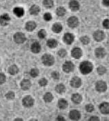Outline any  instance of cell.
Wrapping results in <instances>:
<instances>
[{
    "label": "cell",
    "instance_id": "7bdbcfd3",
    "mask_svg": "<svg viewBox=\"0 0 109 121\" xmlns=\"http://www.w3.org/2000/svg\"><path fill=\"white\" fill-rule=\"evenodd\" d=\"M103 4L106 7L109 6V0H103Z\"/></svg>",
    "mask_w": 109,
    "mask_h": 121
},
{
    "label": "cell",
    "instance_id": "ab89813d",
    "mask_svg": "<svg viewBox=\"0 0 109 121\" xmlns=\"http://www.w3.org/2000/svg\"><path fill=\"white\" fill-rule=\"evenodd\" d=\"M5 80H6V78H5V75L4 73H0V84L5 82Z\"/></svg>",
    "mask_w": 109,
    "mask_h": 121
},
{
    "label": "cell",
    "instance_id": "6da1fadb",
    "mask_svg": "<svg viewBox=\"0 0 109 121\" xmlns=\"http://www.w3.org/2000/svg\"><path fill=\"white\" fill-rule=\"evenodd\" d=\"M92 63L89 61H83L80 65V70L82 74H88L92 72L93 70Z\"/></svg>",
    "mask_w": 109,
    "mask_h": 121
},
{
    "label": "cell",
    "instance_id": "ffe728a7",
    "mask_svg": "<svg viewBox=\"0 0 109 121\" xmlns=\"http://www.w3.org/2000/svg\"><path fill=\"white\" fill-rule=\"evenodd\" d=\"M25 28L27 31H33L36 28V23L33 21H29L26 23Z\"/></svg>",
    "mask_w": 109,
    "mask_h": 121
},
{
    "label": "cell",
    "instance_id": "9a60e30c",
    "mask_svg": "<svg viewBox=\"0 0 109 121\" xmlns=\"http://www.w3.org/2000/svg\"><path fill=\"white\" fill-rule=\"evenodd\" d=\"M69 6H70V8L72 11H77L80 8L79 3L77 1H75V0L71 1L70 4H69Z\"/></svg>",
    "mask_w": 109,
    "mask_h": 121
},
{
    "label": "cell",
    "instance_id": "e0dca14e",
    "mask_svg": "<svg viewBox=\"0 0 109 121\" xmlns=\"http://www.w3.org/2000/svg\"><path fill=\"white\" fill-rule=\"evenodd\" d=\"M31 82L29 80H23L21 82V88L24 91L28 90L29 88L31 87Z\"/></svg>",
    "mask_w": 109,
    "mask_h": 121
},
{
    "label": "cell",
    "instance_id": "5b68a950",
    "mask_svg": "<svg viewBox=\"0 0 109 121\" xmlns=\"http://www.w3.org/2000/svg\"><path fill=\"white\" fill-rule=\"evenodd\" d=\"M34 103V100L31 96H26L23 99V105L26 108L32 107Z\"/></svg>",
    "mask_w": 109,
    "mask_h": 121
},
{
    "label": "cell",
    "instance_id": "f6af8a7d",
    "mask_svg": "<svg viewBox=\"0 0 109 121\" xmlns=\"http://www.w3.org/2000/svg\"><path fill=\"white\" fill-rule=\"evenodd\" d=\"M57 121H65V119H64V117H61V116H58L57 118V119H56Z\"/></svg>",
    "mask_w": 109,
    "mask_h": 121
},
{
    "label": "cell",
    "instance_id": "60d3db41",
    "mask_svg": "<svg viewBox=\"0 0 109 121\" xmlns=\"http://www.w3.org/2000/svg\"><path fill=\"white\" fill-rule=\"evenodd\" d=\"M104 27L106 29H109V19H105L103 22Z\"/></svg>",
    "mask_w": 109,
    "mask_h": 121
},
{
    "label": "cell",
    "instance_id": "bcb514c9",
    "mask_svg": "<svg viewBox=\"0 0 109 121\" xmlns=\"http://www.w3.org/2000/svg\"><path fill=\"white\" fill-rule=\"evenodd\" d=\"M15 121H19V118H17V119L15 120ZM20 121H22V119H20Z\"/></svg>",
    "mask_w": 109,
    "mask_h": 121
},
{
    "label": "cell",
    "instance_id": "30bf717a",
    "mask_svg": "<svg viewBox=\"0 0 109 121\" xmlns=\"http://www.w3.org/2000/svg\"><path fill=\"white\" fill-rule=\"evenodd\" d=\"M100 112L104 114H109V103L104 102L100 105Z\"/></svg>",
    "mask_w": 109,
    "mask_h": 121
},
{
    "label": "cell",
    "instance_id": "d4e9b609",
    "mask_svg": "<svg viewBox=\"0 0 109 121\" xmlns=\"http://www.w3.org/2000/svg\"><path fill=\"white\" fill-rule=\"evenodd\" d=\"M57 44L58 43H57V40H55L54 39H50L47 41V46H49V48H51L57 47Z\"/></svg>",
    "mask_w": 109,
    "mask_h": 121
},
{
    "label": "cell",
    "instance_id": "4fadbf2b",
    "mask_svg": "<svg viewBox=\"0 0 109 121\" xmlns=\"http://www.w3.org/2000/svg\"><path fill=\"white\" fill-rule=\"evenodd\" d=\"M70 118L73 121H78L81 118V113L78 110H72L70 112Z\"/></svg>",
    "mask_w": 109,
    "mask_h": 121
},
{
    "label": "cell",
    "instance_id": "44dd1931",
    "mask_svg": "<svg viewBox=\"0 0 109 121\" xmlns=\"http://www.w3.org/2000/svg\"><path fill=\"white\" fill-rule=\"evenodd\" d=\"M13 12L17 17H21L24 14V10L22 8H15Z\"/></svg>",
    "mask_w": 109,
    "mask_h": 121
},
{
    "label": "cell",
    "instance_id": "277c9868",
    "mask_svg": "<svg viewBox=\"0 0 109 121\" xmlns=\"http://www.w3.org/2000/svg\"><path fill=\"white\" fill-rule=\"evenodd\" d=\"M74 69V65L71 61H66L63 65V70L66 73L72 72Z\"/></svg>",
    "mask_w": 109,
    "mask_h": 121
},
{
    "label": "cell",
    "instance_id": "484cf974",
    "mask_svg": "<svg viewBox=\"0 0 109 121\" xmlns=\"http://www.w3.org/2000/svg\"><path fill=\"white\" fill-rule=\"evenodd\" d=\"M18 72V68L15 65H13L8 68V73H10L11 75H15Z\"/></svg>",
    "mask_w": 109,
    "mask_h": 121
},
{
    "label": "cell",
    "instance_id": "f35d334b",
    "mask_svg": "<svg viewBox=\"0 0 109 121\" xmlns=\"http://www.w3.org/2000/svg\"><path fill=\"white\" fill-rule=\"evenodd\" d=\"M58 55H59L61 57H64V56H65L66 55H67V52H66L65 50L61 49L58 52Z\"/></svg>",
    "mask_w": 109,
    "mask_h": 121
},
{
    "label": "cell",
    "instance_id": "ee69618b",
    "mask_svg": "<svg viewBox=\"0 0 109 121\" xmlns=\"http://www.w3.org/2000/svg\"><path fill=\"white\" fill-rule=\"evenodd\" d=\"M99 118L97 117V116H93V117H91L89 121H99Z\"/></svg>",
    "mask_w": 109,
    "mask_h": 121
},
{
    "label": "cell",
    "instance_id": "4316f807",
    "mask_svg": "<svg viewBox=\"0 0 109 121\" xmlns=\"http://www.w3.org/2000/svg\"><path fill=\"white\" fill-rule=\"evenodd\" d=\"M55 90H56V91H57L58 93L62 94V93H64L65 91V87L64 84H58V85L56 86Z\"/></svg>",
    "mask_w": 109,
    "mask_h": 121
},
{
    "label": "cell",
    "instance_id": "836d02e7",
    "mask_svg": "<svg viewBox=\"0 0 109 121\" xmlns=\"http://www.w3.org/2000/svg\"><path fill=\"white\" fill-rule=\"evenodd\" d=\"M46 36V32L45 30L42 29V30H40V31L38 32V37H39L40 38L44 39Z\"/></svg>",
    "mask_w": 109,
    "mask_h": 121
},
{
    "label": "cell",
    "instance_id": "4dcf8cb0",
    "mask_svg": "<svg viewBox=\"0 0 109 121\" xmlns=\"http://www.w3.org/2000/svg\"><path fill=\"white\" fill-rule=\"evenodd\" d=\"M97 72H98V73L99 75L102 76L106 72V67L103 66H100L98 67V69H97Z\"/></svg>",
    "mask_w": 109,
    "mask_h": 121
},
{
    "label": "cell",
    "instance_id": "2e32d148",
    "mask_svg": "<svg viewBox=\"0 0 109 121\" xmlns=\"http://www.w3.org/2000/svg\"><path fill=\"white\" fill-rule=\"evenodd\" d=\"M95 54L96 57H98V58H103L106 55V50L103 48L100 47V48H96L95 51Z\"/></svg>",
    "mask_w": 109,
    "mask_h": 121
},
{
    "label": "cell",
    "instance_id": "f1b7e54d",
    "mask_svg": "<svg viewBox=\"0 0 109 121\" xmlns=\"http://www.w3.org/2000/svg\"><path fill=\"white\" fill-rule=\"evenodd\" d=\"M66 13V10L63 7H59L57 9V14L59 16V17H63L64 16Z\"/></svg>",
    "mask_w": 109,
    "mask_h": 121
},
{
    "label": "cell",
    "instance_id": "7c38bea8",
    "mask_svg": "<svg viewBox=\"0 0 109 121\" xmlns=\"http://www.w3.org/2000/svg\"><path fill=\"white\" fill-rule=\"evenodd\" d=\"M74 40V36L72 33H65L64 36V41L67 44H71Z\"/></svg>",
    "mask_w": 109,
    "mask_h": 121
},
{
    "label": "cell",
    "instance_id": "d6986e66",
    "mask_svg": "<svg viewBox=\"0 0 109 121\" xmlns=\"http://www.w3.org/2000/svg\"><path fill=\"white\" fill-rule=\"evenodd\" d=\"M72 101L76 104H78L82 101V96L78 93L74 94L72 96Z\"/></svg>",
    "mask_w": 109,
    "mask_h": 121
},
{
    "label": "cell",
    "instance_id": "8d00e7d4",
    "mask_svg": "<svg viewBox=\"0 0 109 121\" xmlns=\"http://www.w3.org/2000/svg\"><path fill=\"white\" fill-rule=\"evenodd\" d=\"M47 80L45 79V78H42L41 80H40V81H39V84L41 86H45L46 84H47Z\"/></svg>",
    "mask_w": 109,
    "mask_h": 121
},
{
    "label": "cell",
    "instance_id": "5bb4252c",
    "mask_svg": "<svg viewBox=\"0 0 109 121\" xmlns=\"http://www.w3.org/2000/svg\"><path fill=\"white\" fill-rule=\"evenodd\" d=\"M93 38L97 42H101L104 38V33L102 31H96L93 33Z\"/></svg>",
    "mask_w": 109,
    "mask_h": 121
},
{
    "label": "cell",
    "instance_id": "ba28073f",
    "mask_svg": "<svg viewBox=\"0 0 109 121\" xmlns=\"http://www.w3.org/2000/svg\"><path fill=\"white\" fill-rule=\"evenodd\" d=\"M10 21V18L8 16V14H4L0 17V24L2 26H6L9 24V22Z\"/></svg>",
    "mask_w": 109,
    "mask_h": 121
},
{
    "label": "cell",
    "instance_id": "7a4b0ae2",
    "mask_svg": "<svg viewBox=\"0 0 109 121\" xmlns=\"http://www.w3.org/2000/svg\"><path fill=\"white\" fill-rule=\"evenodd\" d=\"M42 61L46 66H52L54 64V57L49 54H45L42 57Z\"/></svg>",
    "mask_w": 109,
    "mask_h": 121
},
{
    "label": "cell",
    "instance_id": "f546056e",
    "mask_svg": "<svg viewBox=\"0 0 109 121\" xmlns=\"http://www.w3.org/2000/svg\"><path fill=\"white\" fill-rule=\"evenodd\" d=\"M44 6L47 8H50L53 6V0H44Z\"/></svg>",
    "mask_w": 109,
    "mask_h": 121
},
{
    "label": "cell",
    "instance_id": "cb8c5ba5",
    "mask_svg": "<svg viewBox=\"0 0 109 121\" xmlns=\"http://www.w3.org/2000/svg\"><path fill=\"white\" fill-rule=\"evenodd\" d=\"M58 106L60 109H65L68 107V101L64 99H59L58 102Z\"/></svg>",
    "mask_w": 109,
    "mask_h": 121
},
{
    "label": "cell",
    "instance_id": "d590c367",
    "mask_svg": "<svg viewBox=\"0 0 109 121\" xmlns=\"http://www.w3.org/2000/svg\"><path fill=\"white\" fill-rule=\"evenodd\" d=\"M85 109L88 112H91L94 110V106L92 104H87L85 106Z\"/></svg>",
    "mask_w": 109,
    "mask_h": 121
},
{
    "label": "cell",
    "instance_id": "603a6c76",
    "mask_svg": "<svg viewBox=\"0 0 109 121\" xmlns=\"http://www.w3.org/2000/svg\"><path fill=\"white\" fill-rule=\"evenodd\" d=\"M40 8L36 5H33L31 7L30 10H29V12L32 15H37L38 14V13L40 12Z\"/></svg>",
    "mask_w": 109,
    "mask_h": 121
},
{
    "label": "cell",
    "instance_id": "1f68e13d",
    "mask_svg": "<svg viewBox=\"0 0 109 121\" xmlns=\"http://www.w3.org/2000/svg\"><path fill=\"white\" fill-rule=\"evenodd\" d=\"M81 41L82 44L86 45V44H88L89 43L90 39L89 38V37H87V36H83V37L81 38Z\"/></svg>",
    "mask_w": 109,
    "mask_h": 121
},
{
    "label": "cell",
    "instance_id": "e575fe53",
    "mask_svg": "<svg viewBox=\"0 0 109 121\" xmlns=\"http://www.w3.org/2000/svg\"><path fill=\"white\" fill-rule=\"evenodd\" d=\"M5 97H6V99H8V100H12V99L14 98V93L12 91H10L5 95Z\"/></svg>",
    "mask_w": 109,
    "mask_h": 121
},
{
    "label": "cell",
    "instance_id": "8992f818",
    "mask_svg": "<svg viewBox=\"0 0 109 121\" xmlns=\"http://www.w3.org/2000/svg\"><path fill=\"white\" fill-rule=\"evenodd\" d=\"M95 89L98 92H104L107 89V85L104 81H98L95 84Z\"/></svg>",
    "mask_w": 109,
    "mask_h": 121
},
{
    "label": "cell",
    "instance_id": "7402d4cb",
    "mask_svg": "<svg viewBox=\"0 0 109 121\" xmlns=\"http://www.w3.org/2000/svg\"><path fill=\"white\" fill-rule=\"evenodd\" d=\"M52 30L53 31V32L56 33H60L62 30V25L60 23H54L53 25Z\"/></svg>",
    "mask_w": 109,
    "mask_h": 121
},
{
    "label": "cell",
    "instance_id": "9c48e42d",
    "mask_svg": "<svg viewBox=\"0 0 109 121\" xmlns=\"http://www.w3.org/2000/svg\"><path fill=\"white\" fill-rule=\"evenodd\" d=\"M81 80L78 77H74L70 81L71 86L74 88H78L81 85Z\"/></svg>",
    "mask_w": 109,
    "mask_h": 121
},
{
    "label": "cell",
    "instance_id": "52a82bcc",
    "mask_svg": "<svg viewBox=\"0 0 109 121\" xmlns=\"http://www.w3.org/2000/svg\"><path fill=\"white\" fill-rule=\"evenodd\" d=\"M68 25L71 28H75L78 25V19L75 17H72L68 20Z\"/></svg>",
    "mask_w": 109,
    "mask_h": 121
},
{
    "label": "cell",
    "instance_id": "ac0fdd59",
    "mask_svg": "<svg viewBox=\"0 0 109 121\" xmlns=\"http://www.w3.org/2000/svg\"><path fill=\"white\" fill-rule=\"evenodd\" d=\"M31 49L33 53H38L41 50V46L38 42H34L31 46Z\"/></svg>",
    "mask_w": 109,
    "mask_h": 121
},
{
    "label": "cell",
    "instance_id": "74e56055",
    "mask_svg": "<svg viewBox=\"0 0 109 121\" xmlns=\"http://www.w3.org/2000/svg\"><path fill=\"white\" fill-rule=\"evenodd\" d=\"M44 19L46 21H49L52 19V16L50 13H46L44 15Z\"/></svg>",
    "mask_w": 109,
    "mask_h": 121
},
{
    "label": "cell",
    "instance_id": "3957f363",
    "mask_svg": "<svg viewBox=\"0 0 109 121\" xmlns=\"http://www.w3.org/2000/svg\"><path fill=\"white\" fill-rule=\"evenodd\" d=\"M14 42L17 43V44H22L23 43L25 40H26V38L25 34L21 32H18L14 34Z\"/></svg>",
    "mask_w": 109,
    "mask_h": 121
},
{
    "label": "cell",
    "instance_id": "b9f144b4",
    "mask_svg": "<svg viewBox=\"0 0 109 121\" xmlns=\"http://www.w3.org/2000/svg\"><path fill=\"white\" fill-rule=\"evenodd\" d=\"M52 77L55 80H57V79H59V73L57 72H53L52 73Z\"/></svg>",
    "mask_w": 109,
    "mask_h": 121
},
{
    "label": "cell",
    "instance_id": "8fae6325",
    "mask_svg": "<svg viewBox=\"0 0 109 121\" xmlns=\"http://www.w3.org/2000/svg\"><path fill=\"white\" fill-rule=\"evenodd\" d=\"M82 55V50L79 48H74L72 50V56L76 59H80Z\"/></svg>",
    "mask_w": 109,
    "mask_h": 121
},
{
    "label": "cell",
    "instance_id": "d6a6232c",
    "mask_svg": "<svg viewBox=\"0 0 109 121\" xmlns=\"http://www.w3.org/2000/svg\"><path fill=\"white\" fill-rule=\"evenodd\" d=\"M39 74V71L38 69H32L30 72V75L32 76L33 78L37 77Z\"/></svg>",
    "mask_w": 109,
    "mask_h": 121
},
{
    "label": "cell",
    "instance_id": "83f0119b",
    "mask_svg": "<svg viewBox=\"0 0 109 121\" xmlns=\"http://www.w3.org/2000/svg\"><path fill=\"white\" fill-rule=\"evenodd\" d=\"M44 99L46 102L49 103V102L52 101V100L53 99V96L50 93H46L44 96Z\"/></svg>",
    "mask_w": 109,
    "mask_h": 121
}]
</instances>
